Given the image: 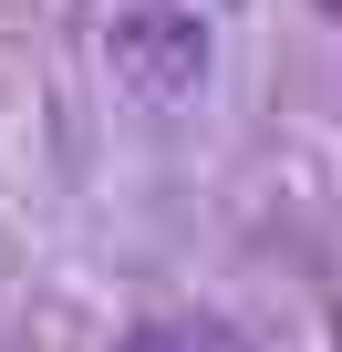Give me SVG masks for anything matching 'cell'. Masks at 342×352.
Masks as SVG:
<instances>
[{"label": "cell", "instance_id": "cell-1", "mask_svg": "<svg viewBox=\"0 0 342 352\" xmlns=\"http://www.w3.org/2000/svg\"><path fill=\"white\" fill-rule=\"evenodd\" d=\"M104 52H114L125 94H145V104H177V94L208 83V21L187 0H135V11H114Z\"/></svg>", "mask_w": 342, "mask_h": 352}, {"label": "cell", "instance_id": "cell-2", "mask_svg": "<svg viewBox=\"0 0 342 352\" xmlns=\"http://www.w3.org/2000/svg\"><path fill=\"white\" fill-rule=\"evenodd\" d=\"M114 352H228V342H218L208 321H145V331H135V342H114Z\"/></svg>", "mask_w": 342, "mask_h": 352}, {"label": "cell", "instance_id": "cell-3", "mask_svg": "<svg viewBox=\"0 0 342 352\" xmlns=\"http://www.w3.org/2000/svg\"><path fill=\"white\" fill-rule=\"evenodd\" d=\"M332 331H342V311H332Z\"/></svg>", "mask_w": 342, "mask_h": 352}, {"label": "cell", "instance_id": "cell-4", "mask_svg": "<svg viewBox=\"0 0 342 352\" xmlns=\"http://www.w3.org/2000/svg\"><path fill=\"white\" fill-rule=\"evenodd\" d=\"M332 11H342V0H332Z\"/></svg>", "mask_w": 342, "mask_h": 352}]
</instances>
